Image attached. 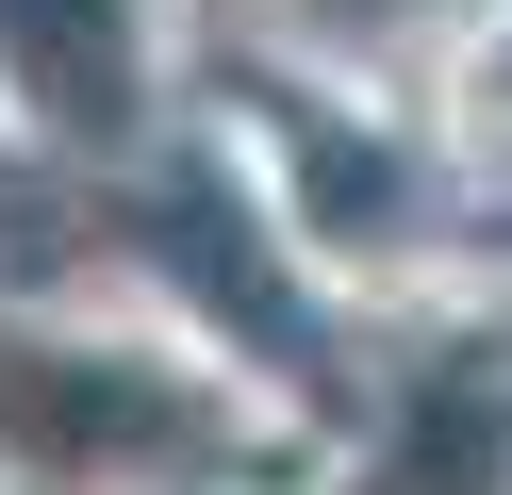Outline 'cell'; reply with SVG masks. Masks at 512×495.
<instances>
[{
  "label": "cell",
  "mask_w": 512,
  "mask_h": 495,
  "mask_svg": "<svg viewBox=\"0 0 512 495\" xmlns=\"http://www.w3.org/2000/svg\"><path fill=\"white\" fill-rule=\"evenodd\" d=\"M232 446L166 347H100V330H17L0 314V462L34 495H166Z\"/></svg>",
  "instance_id": "6da1fadb"
},
{
  "label": "cell",
  "mask_w": 512,
  "mask_h": 495,
  "mask_svg": "<svg viewBox=\"0 0 512 495\" xmlns=\"http://www.w3.org/2000/svg\"><path fill=\"white\" fill-rule=\"evenodd\" d=\"M0 66H17V99L67 116V132L133 99V33H116V0H0Z\"/></svg>",
  "instance_id": "7a4b0ae2"
},
{
  "label": "cell",
  "mask_w": 512,
  "mask_h": 495,
  "mask_svg": "<svg viewBox=\"0 0 512 495\" xmlns=\"http://www.w3.org/2000/svg\"><path fill=\"white\" fill-rule=\"evenodd\" d=\"M496 462H512L496 380H430V396H413V446H397V479H380V495H496Z\"/></svg>",
  "instance_id": "3957f363"
},
{
  "label": "cell",
  "mask_w": 512,
  "mask_h": 495,
  "mask_svg": "<svg viewBox=\"0 0 512 495\" xmlns=\"http://www.w3.org/2000/svg\"><path fill=\"white\" fill-rule=\"evenodd\" d=\"M314 33H413V17H446V0H298Z\"/></svg>",
  "instance_id": "277c9868"
}]
</instances>
